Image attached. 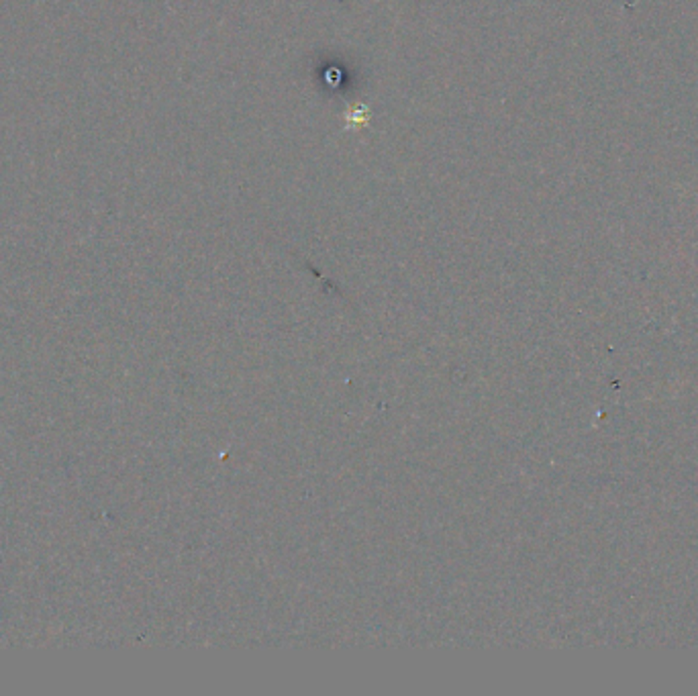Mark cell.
<instances>
[{
    "label": "cell",
    "mask_w": 698,
    "mask_h": 696,
    "mask_svg": "<svg viewBox=\"0 0 698 696\" xmlns=\"http://www.w3.org/2000/svg\"><path fill=\"white\" fill-rule=\"evenodd\" d=\"M343 118H346V129H361L372 120V109L370 105H363V103L351 105L343 113Z\"/></svg>",
    "instance_id": "1"
},
{
    "label": "cell",
    "mask_w": 698,
    "mask_h": 696,
    "mask_svg": "<svg viewBox=\"0 0 698 696\" xmlns=\"http://www.w3.org/2000/svg\"><path fill=\"white\" fill-rule=\"evenodd\" d=\"M343 70L341 67H337V65H327L325 67V74H323V78H321V86H327L329 90H333V92H339L346 84H343Z\"/></svg>",
    "instance_id": "2"
}]
</instances>
